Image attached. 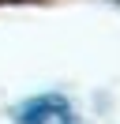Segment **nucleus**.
I'll use <instances>...</instances> for the list:
<instances>
[{
  "mask_svg": "<svg viewBox=\"0 0 120 124\" xmlns=\"http://www.w3.org/2000/svg\"><path fill=\"white\" fill-rule=\"evenodd\" d=\"M11 120L15 124H79V116L64 94H38L11 109Z\"/></svg>",
  "mask_w": 120,
  "mask_h": 124,
  "instance_id": "f257e3e1",
  "label": "nucleus"
}]
</instances>
